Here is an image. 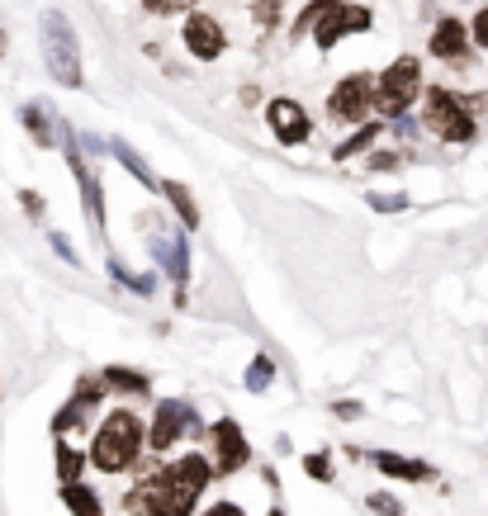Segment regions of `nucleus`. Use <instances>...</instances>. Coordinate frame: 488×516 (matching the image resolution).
I'll list each match as a JSON object with an SVG mask.
<instances>
[{
	"label": "nucleus",
	"instance_id": "1",
	"mask_svg": "<svg viewBox=\"0 0 488 516\" xmlns=\"http://www.w3.org/2000/svg\"><path fill=\"white\" fill-rule=\"evenodd\" d=\"M214 474V464L204 460L199 450L181 455L176 464H162L157 474H147L133 493H128V512H147V516H190L195 512L204 483Z\"/></svg>",
	"mask_w": 488,
	"mask_h": 516
},
{
	"label": "nucleus",
	"instance_id": "2",
	"mask_svg": "<svg viewBox=\"0 0 488 516\" xmlns=\"http://www.w3.org/2000/svg\"><path fill=\"white\" fill-rule=\"evenodd\" d=\"M143 445H147L143 417H138V412H128V408H114L105 422H100V431H95L91 464L100 469V474H124V469L138 464Z\"/></svg>",
	"mask_w": 488,
	"mask_h": 516
},
{
	"label": "nucleus",
	"instance_id": "3",
	"mask_svg": "<svg viewBox=\"0 0 488 516\" xmlns=\"http://www.w3.org/2000/svg\"><path fill=\"white\" fill-rule=\"evenodd\" d=\"M38 43H43V62H48V76H53L57 86L67 90H81V43H76V29L72 19L62 15V10H48V15L38 19Z\"/></svg>",
	"mask_w": 488,
	"mask_h": 516
},
{
	"label": "nucleus",
	"instance_id": "4",
	"mask_svg": "<svg viewBox=\"0 0 488 516\" xmlns=\"http://www.w3.org/2000/svg\"><path fill=\"white\" fill-rule=\"evenodd\" d=\"M417 95H422V62H417L413 53L394 57L380 72V81H375V109H380V119L398 124V119L417 105Z\"/></svg>",
	"mask_w": 488,
	"mask_h": 516
},
{
	"label": "nucleus",
	"instance_id": "5",
	"mask_svg": "<svg viewBox=\"0 0 488 516\" xmlns=\"http://www.w3.org/2000/svg\"><path fill=\"white\" fill-rule=\"evenodd\" d=\"M422 128L432 133V138H441V143H474V114L470 105L455 95V90L446 86H427V109H422Z\"/></svg>",
	"mask_w": 488,
	"mask_h": 516
},
{
	"label": "nucleus",
	"instance_id": "6",
	"mask_svg": "<svg viewBox=\"0 0 488 516\" xmlns=\"http://www.w3.org/2000/svg\"><path fill=\"white\" fill-rule=\"evenodd\" d=\"M195 431H199V412L190 408L185 398H162L157 412H152V427H147V450L162 455V450H171L181 436H195Z\"/></svg>",
	"mask_w": 488,
	"mask_h": 516
},
{
	"label": "nucleus",
	"instance_id": "7",
	"mask_svg": "<svg viewBox=\"0 0 488 516\" xmlns=\"http://www.w3.org/2000/svg\"><path fill=\"white\" fill-rule=\"evenodd\" d=\"M370 109H375V81L365 72L342 76L327 95V114L342 119V124H370Z\"/></svg>",
	"mask_w": 488,
	"mask_h": 516
},
{
	"label": "nucleus",
	"instance_id": "8",
	"mask_svg": "<svg viewBox=\"0 0 488 516\" xmlns=\"http://www.w3.org/2000/svg\"><path fill=\"white\" fill-rule=\"evenodd\" d=\"M266 124H271L275 143H285V147H304L313 138V114L299 100H290V95H275L271 105H266Z\"/></svg>",
	"mask_w": 488,
	"mask_h": 516
},
{
	"label": "nucleus",
	"instance_id": "9",
	"mask_svg": "<svg viewBox=\"0 0 488 516\" xmlns=\"http://www.w3.org/2000/svg\"><path fill=\"white\" fill-rule=\"evenodd\" d=\"M105 393H109L105 374H81V379H76V393L62 403V412L53 417V436H67L72 427H81V422L100 408V398H105Z\"/></svg>",
	"mask_w": 488,
	"mask_h": 516
},
{
	"label": "nucleus",
	"instance_id": "10",
	"mask_svg": "<svg viewBox=\"0 0 488 516\" xmlns=\"http://www.w3.org/2000/svg\"><path fill=\"white\" fill-rule=\"evenodd\" d=\"M185 48H190V57H199V62H218V57L228 53V34H223V24H218L214 15H204V10H190L185 15Z\"/></svg>",
	"mask_w": 488,
	"mask_h": 516
},
{
	"label": "nucleus",
	"instance_id": "11",
	"mask_svg": "<svg viewBox=\"0 0 488 516\" xmlns=\"http://www.w3.org/2000/svg\"><path fill=\"white\" fill-rule=\"evenodd\" d=\"M209 436H214V474H237L242 464L252 460V445H247V431L237 427L233 417H218Z\"/></svg>",
	"mask_w": 488,
	"mask_h": 516
},
{
	"label": "nucleus",
	"instance_id": "12",
	"mask_svg": "<svg viewBox=\"0 0 488 516\" xmlns=\"http://www.w3.org/2000/svg\"><path fill=\"white\" fill-rule=\"evenodd\" d=\"M375 24V15H370V5H337L332 15L323 19V29L313 34V43L323 48V53H332L342 38H351V34H365Z\"/></svg>",
	"mask_w": 488,
	"mask_h": 516
},
{
	"label": "nucleus",
	"instance_id": "13",
	"mask_svg": "<svg viewBox=\"0 0 488 516\" xmlns=\"http://www.w3.org/2000/svg\"><path fill=\"white\" fill-rule=\"evenodd\" d=\"M152 256H157V266L171 275V285H176V303H185V280H190V247H185L181 237H152Z\"/></svg>",
	"mask_w": 488,
	"mask_h": 516
},
{
	"label": "nucleus",
	"instance_id": "14",
	"mask_svg": "<svg viewBox=\"0 0 488 516\" xmlns=\"http://www.w3.org/2000/svg\"><path fill=\"white\" fill-rule=\"evenodd\" d=\"M470 29L460 24V19H436V34H432V57H441V62H470Z\"/></svg>",
	"mask_w": 488,
	"mask_h": 516
},
{
	"label": "nucleus",
	"instance_id": "15",
	"mask_svg": "<svg viewBox=\"0 0 488 516\" xmlns=\"http://www.w3.org/2000/svg\"><path fill=\"white\" fill-rule=\"evenodd\" d=\"M67 161H72V176H76V185H81V204H86L95 232H105V190H100V176L86 171V161H81L76 147H67Z\"/></svg>",
	"mask_w": 488,
	"mask_h": 516
},
{
	"label": "nucleus",
	"instance_id": "16",
	"mask_svg": "<svg viewBox=\"0 0 488 516\" xmlns=\"http://www.w3.org/2000/svg\"><path fill=\"white\" fill-rule=\"evenodd\" d=\"M370 464H375L380 474H394V479H408V483H427V479H436L432 464L408 460V455H394V450H375V455H370Z\"/></svg>",
	"mask_w": 488,
	"mask_h": 516
},
{
	"label": "nucleus",
	"instance_id": "17",
	"mask_svg": "<svg viewBox=\"0 0 488 516\" xmlns=\"http://www.w3.org/2000/svg\"><path fill=\"white\" fill-rule=\"evenodd\" d=\"M109 152L119 157V166H124V171H128V176H133V180H138L143 190H152V195H162V185H166V180H157V176H152V166H147V161L138 157V152H133V147H128L124 138H114V143H109Z\"/></svg>",
	"mask_w": 488,
	"mask_h": 516
},
{
	"label": "nucleus",
	"instance_id": "18",
	"mask_svg": "<svg viewBox=\"0 0 488 516\" xmlns=\"http://www.w3.org/2000/svg\"><path fill=\"white\" fill-rule=\"evenodd\" d=\"M380 133H384L380 119H370V124H356V133H351V138H342V143L332 147V161H351V157H361V152H365L370 143H380Z\"/></svg>",
	"mask_w": 488,
	"mask_h": 516
},
{
	"label": "nucleus",
	"instance_id": "19",
	"mask_svg": "<svg viewBox=\"0 0 488 516\" xmlns=\"http://www.w3.org/2000/svg\"><path fill=\"white\" fill-rule=\"evenodd\" d=\"M162 195L171 199V209H176V218H181V228L185 232H199V204H195V195L185 190L181 180H166Z\"/></svg>",
	"mask_w": 488,
	"mask_h": 516
},
{
	"label": "nucleus",
	"instance_id": "20",
	"mask_svg": "<svg viewBox=\"0 0 488 516\" xmlns=\"http://www.w3.org/2000/svg\"><path fill=\"white\" fill-rule=\"evenodd\" d=\"M19 119H24V128H29V138H34L38 147H57V133H62V128H57L53 119L43 114V105H34V100H29V105L19 109Z\"/></svg>",
	"mask_w": 488,
	"mask_h": 516
},
{
	"label": "nucleus",
	"instance_id": "21",
	"mask_svg": "<svg viewBox=\"0 0 488 516\" xmlns=\"http://www.w3.org/2000/svg\"><path fill=\"white\" fill-rule=\"evenodd\" d=\"M337 5H346V0H308L304 10H299V19H294L290 38H308V34H318V29H323V19L332 15Z\"/></svg>",
	"mask_w": 488,
	"mask_h": 516
},
{
	"label": "nucleus",
	"instance_id": "22",
	"mask_svg": "<svg viewBox=\"0 0 488 516\" xmlns=\"http://www.w3.org/2000/svg\"><path fill=\"white\" fill-rule=\"evenodd\" d=\"M62 502H67V512L72 516H105V507H100V498H95V488H86V483H62Z\"/></svg>",
	"mask_w": 488,
	"mask_h": 516
},
{
	"label": "nucleus",
	"instance_id": "23",
	"mask_svg": "<svg viewBox=\"0 0 488 516\" xmlns=\"http://www.w3.org/2000/svg\"><path fill=\"white\" fill-rule=\"evenodd\" d=\"M105 384H109V389H119V393H133V398H147V393H152L147 374L143 370H124V365H109Z\"/></svg>",
	"mask_w": 488,
	"mask_h": 516
},
{
	"label": "nucleus",
	"instance_id": "24",
	"mask_svg": "<svg viewBox=\"0 0 488 516\" xmlns=\"http://www.w3.org/2000/svg\"><path fill=\"white\" fill-rule=\"evenodd\" d=\"M81 469H86V455H81L67 436H57V479L76 483V479H81Z\"/></svg>",
	"mask_w": 488,
	"mask_h": 516
},
{
	"label": "nucleus",
	"instance_id": "25",
	"mask_svg": "<svg viewBox=\"0 0 488 516\" xmlns=\"http://www.w3.org/2000/svg\"><path fill=\"white\" fill-rule=\"evenodd\" d=\"M109 280H119L124 289L143 294V299H152V294H157V275H133V270L119 266V256H109Z\"/></svg>",
	"mask_w": 488,
	"mask_h": 516
},
{
	"label": "nucleus",
	"instance_id": "26",
	"mask_svg": "<svg viewBox=\"0 0 488 516\" xmlns=\"http://www.w3.org/2000/svg\"><path fill=\"white\" fill-rule=\"evenodd\" d=\"M271 379H275V360L256 356L252 365H247V379H242V384H247V393H266L271 389Z\"/></svg>",
	"mask_w": 488,
	"mask_h": 516
},
{
	"label": "nucleus",
	"instance_id": "27",
	"mask_svg": "<svg viewBox=\"0 0 488 516\" xmlns=\"http://www.w3.org/2000/svg\"><path fill=\"white\" fill-rule=\"evenodd\" d=\"M19 209H24V214H29V223H43V218H48V204H43V195H38V190H19Z\"/></svg>",
	"mask_w": 488,
	"mask_h": 516
},
{
	"label": "nucleus",
	"instance_id": "28",
	"mask_svg": "<svg viewBox=\"0 0 488 516\" xmlns=\"http://www.w3.org/2000/svg\"><path fill=\"white\" fill-rule=\"evenodd\" d=\"M304 474L308 479H323V483H332V455H304Z\"/></svg>",
	"mask_w": 488,
	"mask_h": 516
},
{
	"label": "nucleus",
	"instance_id": "29",
	"mask_svg": "<svg viewBox=\"0 0 488 516\" xmlns=\"http://www.w3.org/2000/svg\"><path fill=\"white\" fill-rule=\"evenodd\" d=\"M195 5H199V0H143L147 15H176V10H185V15H190Z\"/></svg>",
	"mask_w": 488,
	"mask_h": 516
},
{
	"label": "nucleus",
	"instance_id": "30",
	"mask_svg": "<svg viewBox=\"0 0 488 516\" xmlns=\"http://www.w3.org/2000/svg\"><path fill=\"white\" fill-rule=\"evenodd\" d=\"M252 19L261 24V29H275V24H280V0H256Z\"/></svg>",
	"mask_w": 488,
	"mask_h": 516
},
{
	"label": "nucleus",
	"instance_id": "31",
	"mask_svg": "<svg viewBox=\"0 0 488 516\" xmlns=\"http://www.w3.org/2000/svg\"><path fill=\"white\" fill-rule=\"evenodd\" d=\"M370 512H375V516H408L394 493H370Z\"/></svg>",
	"mask_w": 488,
	"mask_h": 516
},
{
	"label": "nucleus",
	"instance_id": "32",
	"mask_svg": "<svg viewBox=\"0 0 488 516\" xmlns=\"http://www.w3.org/2000/svg\"><path fill=\"white\" fill-rule=\"evenodd\" d=\"M370 209H380V214H403V209H408V195H370Z\"/></svg>",
	"mask_w": 488,
	"mask_h": 516
},
{
	"label": "nucleus",
	"instance_id": "33",
	"mask_svg": "<svg viewBox=\"0 0 488 516\" xmlns=\"http://www.w3.org/2000/svg\"><path fill=\"white\" fill-rule=\"evenodd\" d=\"M48 247H53L57 256L67 261V266H81V256H76V247H72V242H67V237H62V232H48Z\"/></svg>",
	"mask_w": 488,
	"mask_h": 516
},
{
	"label": "nucleus",
	"instance_id": "34",
	"mask_svg": "<svg viewBox=\"0 0 488 516\" xmlns=\"http://www.w3.org/2000/svg\"><path fill=\"white\" fill-rule=\"evenodd\" d=\"M398 166H403L398 152H370V171H398Z\"/></svg>",
	"mask_w": 488,
	"mask_h": 516
},
{
	"label": "nucleus",
	"instance_id": "35",
	"mask_svg": "<svg viewBox=\"0 0 488 516\" xmlns=\"http://www.w3.org/2000/svg\"><path fill=\"white\" fill-rule=\"evenodd\" d=\"M332 412H337V417H342V422H356V417H361V403H356V398H337V403H332Z\"/></svg>",
	"mask_w": 488,
	"mask_h": 516
},
{
	"label": "nucleus",
	"instance_id": "36",
	"mask_svg": "<svg viewBox=\"0 0 488 516\" xmlns=\"http://www.w3.org/2000/svg\"><path fill=\"white\" fill-rule=\"evenodd\" d=\"M470 34H474V43H479V48H484V53H488V5H484V10H479V15H474Z\"/></svg>",
	"mask_w": 488,
	"mask_h": 516
},
{
	"label": "nucleus",
	"instance_id": "37",
	"mask_svg": "<svg viewBox=\"0 0 488 516\" xmlns=\"http://www.w3.org/2000/svg\"><path fill=\"white\" fill-rule=\"evenodd\" d=\"M204 516H247V512H242L237 502H214V507H209Z\"/></svg>",
	"mask_w": 488,
	"mask_h": 516
},
{
	"label": "nucleus",
	"instance_id": "38",
	"mask_svg": "<svg viewBox=\"0 0 488 516\" xmlns=\"http://www.w3.org/2000/svg\"><path fill=\"white\" fill-rule=\"evenodd\" d=\"M266 516H285V512H280V507H271V512H266Z\"/></svg>",
	"mask_w": 488,
	"mask_h": 516
},
{
	"label": "nucleus",
	"instance_id": "39",
	"mask_svg": "<svg viewBox=\"0 0 488 516\" xmlns=\"http://www.w3.org/2000/svg\"><path fill=\"white\" fill-rule=\"evenodd\" d=\"M0 53H5V34H0Z\"/></svg>",
	"mask_w": 488,
	"mask_h": 516
}]
</instances>
